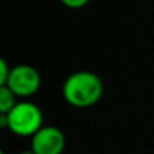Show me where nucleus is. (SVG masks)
I'll use <instances>...</instances> for the list:
<instances>
[{"label": "nucleus", "mask_w": 154, "mask_h": 154, "mask_svg": "<svg viewBox=\"0 0 154 154\" xmlns=\"http://www.w3.org/2000/svg\"><path fill=\"white\" fill-rule=\"evenodd\" d=\"M9 88L17 98L27 100L33 97L41 88V74L32 65H15L11 69L9 79L5 85Z\"/></svg>", "instance_id": "nucleus-3"}, {"label": "nucleus", "mask_w": 154, "mask_h": 154, "mask_svg": "<svg viewBox=\"0 0 154 154\" xmlns=\"http://www.w3.org/2000/svg\"><path fill=\"white\" fill-rule=\"evenodd\" d=\"M30 139V149L35 154H62L66 145L63 131L54 125H42Z\"/></svg>", "instance_id": "nucleus-4"}, {"label": "nucleus", "mask_w": 154, "mask_h": 154, "mask_svg": "<svg viewBox=\"0 0 154 154\" xmlns=\"http://www.w3.org/2000/svg\"><path fill=\"white\" fill-rule=\"evenodd\" d=\"M20 154H35V152H33L32 149H26V151H21Z\"/></svg>", "instance_id": "nucleus-8"}, {"label": "nucleus", "mask_w": 154, "mask_h": 154, "mask_svg": "<svg viewBox=\"0 0 154 154\" xmlns=\"http://www.w3.org/2000/svg\"><path fill=\"white\" fill-rule=\"evenodd\" d=\"M42 119L44 115L39 106L29 100L18 101L9 113L0 115L2 127L20 137H32L42 127Z\"/></svg>", "instance_id": "nucleus-2"}, {"label": "nucleus", "mask_w": 154, "mask_h": 154, "mask_svg": "<svg viewBox=\"0 0 154 154\" xmlns=\"http://www.w3.org/2000/svg\"><path fill=\"white\" fill-rule=\"evenodd\" d=\"M17 103V97L9 88L0 86V115L9 113Z\"/></svg>", "instance_id": "nucleus-5"}, {"label": "nucleus", "mask_w": 154, "mask_h": 154, "mask_svg": "<svg viewBox=\"0 0 154 154\" xmlns=\"http://www.w3.org/2000/svg\"><path fill=\"white\" fill-rule=\"evenodd\" d=\"M60 3L69 9H80L89 3V0H60Z\"/></svg>", "instance_id": "nucleus-7"}, {"label": "nucleus", "mask_w": 154, "mask_h": 154, "mask_svg": "<svg viewBox=\"0 0 154 154\" xmlns=\"http://www.w3.org/2000/svg\"><path fill=\"white\" fill-rule=\"evenodd\" d=\"M103 91L104 86L100 75L85 69L69 74L62 85L63 100L75 109L92 107L101 100Z\"/></svg>", "instance_id": "nucleus-1"}, {"label": "nucleus", "mask_w": 154, "mask_h": 154, "mask_svg": "<svg viewBox=\"0 0 154 154\" xmlns=\"http://www.w3.org/2000/svg\"><path fill=\"white\" fill-rule=\"evenodd\" d=\"M11 69L12 66L8 65L6 59H0V86H5L8 79H9V74H11Z\"/></svg>", "instance_id": "nucleus-6"}]
</instances>
